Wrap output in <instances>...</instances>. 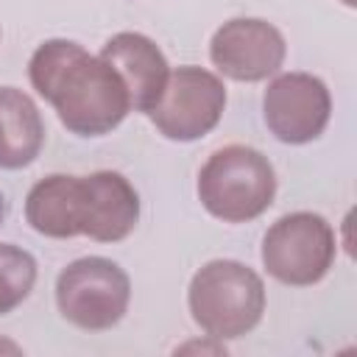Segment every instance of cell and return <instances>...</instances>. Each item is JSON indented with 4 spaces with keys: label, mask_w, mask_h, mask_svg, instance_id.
Segmentation results:
<instances>
[{
    "label": "cell",
    "mask_w": 357,
    "mask_h": 357,
    "mask_svg": "<svg viewBox=\"0 0 357 357\" xmlns=\"http://www.w3.org/2000/svg\"><path fill=\"white\" fill-rule=\"evenodd\" d=\"M33 89L53 103L61 126L78 137H100L123 123L131 98L120 75L70 39H47L28 61Z\"/></svg>",
    "instance_id": "obj_1"
},
{
    "label": "cell",
    "mask_w": 357,
    "mask_h": 357,
    "mask_svg": "<svg viewBox=\"0 0 357 357\" xmlns=\"http://www.w3.org/2000/svg\"><path fill=\"white\" fill-rule=\"evenodd\" d=\"M192 321L215 340H234L251 332L265 312V284L243 262L212 259L190 282Z\"/></svg>",
    "instance_id": "obj_2"
},
{
    "label": "cell",
    "mask_w": 357,
    "mask_h": 357,
    "mask_svg": "<svg viewBox=\"0 0 357 357\" xmlns=\"http://www.w3.org/2000/svg\"><path fill=\"white\" fill-rule=\"evenodd\" d=\"M276 195V173L268 156L248 145L215 151L198 173V198L209 215L226 223L259 218Z\"/></svg>",
    "instance_id": "obj_3"
},
{
    "label": "cell",
    "mask_w": 357,
    "mask_h": 357,
    "mask_svg": "<svg viewBox=\"0 0 357 357\" xmlns=\"http://www.w3.org/2000/svg\"><path fill=\"white\" fill-rule=\"evenodd\" d=\"M128 273L106 257L70 262L56 279V304L64 321L86 332L112 329L128 310Z\"/></svg>",
    "instance_id": "obj_4"
},
{
    "label": "cell",
    "mask_w": 357,
    "mask_h": 357,
    "mask_svg": "<svg viewBox=\"0 0 357 357\" xmlns=\"http://www.w3.org/2000/svg\"><path fill=\"white\" fill-rule=\"evenodd\" d=\"M335 231L315 212L279 218L262 240V265L282 284L307 287L326 276L335 262Z\"/></svg>",
    "instance_id": "obj_5"
},
{
    "label": "cell",
    "mask_w": 357,
    "mask_h": 357,
    "mask_svg": "<svg viewBox=\"0 0 357 357\" xmlns=\"http://www.w3.org/2000/svg\"><path fill=\"white\" fill-rule=\"evenodd\" d=\"M226 106V86L218 75L201 67H178L167 75L159 103L148 112L159 134L167 139L190 142L209 134Z\"/></svg>",
    "instance_id": "obj_6"
},
{
    "label": "cell",
    "mask_w": 357,
    "mask_h": 357,
    "mask_svg": "<svg viewBox=\"0 0 357 357\" xmlns=\"http://www.w3.org/2000/svg\"><path fill=\"white\" fill-rule=\"evenodd\" d=\"M262 109L276 139L304 145L324 134L332 114V98L321 78L310 73H284L268 84Z\"/></svg>",
    "instance_id": "obj_7"
},
{
    "label": "cell",
    "mask_w": 357,
    "mask_h": 357,
    "mask_svg": "<svg viewBox=\"0 0 357 357\" xmlns=\"http://www.w3.org/2000/svg\"><path fill=\"white\" fill-rule=\"evenodd\" d=\"M287 45L276 25L254 17H240L223 22L212 42L209 59L212 64L231 81H262L279 73L284 61Z\"/></svg>",
    "instance_id": "obj_8"
},
{
    "label": "cell",
    "mask_w": 357,
    "mask_h": 357,
    "mask_svg": "<svg viewBox=\"0 0 357 357\" xmlns=\"http://www.w3.org/2000/svg\"><path fill=\"white\" fill-rule=\"evenodd\" d=\"M100 59L120 75L137 112H151L159 103L170 70L165 53L148 36L131 31L114 33L103 45Z\"/></svg>",
    "instance_id": "obj_9"
},
{
    "label": "cell",
    "mask_w": 357,
    "mask_h": 357,
    "mask_svg": "<svg viewBox=\"0 0 357 357\" xmlns=\"http://www.w3.org/2000/svg\"><path fill=\"white\" fill-rule=\"evenodd\" d=\"M84 181V234L98 243L128 237L139 218V198L131 181L117 170L81 176Z\"/></svg>",
    "instance_id": "obj_10"
},
{
    "label": "cell",
    "mask_w": 357,
    "mask_h": 357,
    "mask_svg": "<svg viewBox=\"0 0 357 357\" xmlns=\"http://www.w3.org/2000/svg\"><path fill=\"white\" fill-rule=\"evenodd\" d=\"M28 223L56 240L84 234V181L81 176L53 173L36 181L25 201Z\"/></svg>",
    "instance_id": "obj_11"
},
{
    "label": "cell",
    "mask_w": 357,
    "mask_h": 357,
    "mask_svg": "<svg viewBox=\"0 0 357 357\" xmlns=\"http://www.w3.org/2000/svg\"><path fill=\"white\" fill-rule=\"evenodd\" d=\"M45 142V123L36 103L14 86H0V167L31 165Z\"/></svg>",
    "instance_id": "obj_12"
},
{
    "label": "cell",
    "mask_w": 357,
    "mask_h": 357,
    "mask_svg": "<svg viewBox=\"0 0 357 357\" xmlns=\"http://www.w3.org/2000/svg\"><path fill=\"white\" fill-rule=\"evenodd\" d=\"M36 282V259L11 243H0V315L20 307Z\"/></svg>",
    "instance_id": "obj_13"
},
{
    "label": "cell",
    "mask_w": 357,
    "mask_h": 357,
    "mask_svg": "<svg viewBox=\"0 0 357 357\" xmlns=\"http://www.w3.org/2000/svg\"><path fill=\"white\" fill-rule=\"evenodd\" d=\"M0 351H14V354H17V351H20V349H17V346H14V343H0Z\"/></svg>",
    "instance_id": "obj_14"
},
{
    "label": "cell",
    "mask_w": 357,
    "mask_h": 357,
    "mask_svg": "<svg viewBox=\"0 0 357 357\" xmlns=\"http://www.w3.org/2000/svg\"><path fill=\"white\" fill-rule=\"evenodd\" d=\"M3 215H6V201H3V195H0V220H3Z\"/></svg>",
    "instance_id": "obj_15"
},
{
    "label": "cell",
    "mask_w": 357,
    "mask_h": 357,
    "mask_svg": "<svg viewBox=\"0 0 357 357\" xmlns=\"http://www.w3.org/2000/svg\"><path fill=\"white\" fill-rule=\"evenodd\" d=\"M343 3H346V6H354V0H343Z\"/></svg>",
    "instance_id": "obj_16"
}]
</instances>
